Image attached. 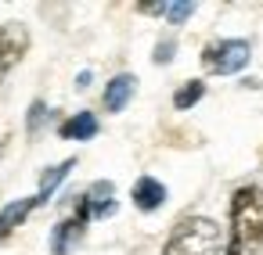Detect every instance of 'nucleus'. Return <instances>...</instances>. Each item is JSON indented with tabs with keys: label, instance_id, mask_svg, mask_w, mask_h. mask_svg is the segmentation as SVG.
<instances>
[{
	"label": "nucleus",
	"instance_id": "2",
	"mask_svg": "<svg viewBox=\"0 0 263 255\" xmlns=\"http://www.w3.org/2000/svg\"><path fill=\"white\" fill-rule=\"evenodd\" d=\"M223 244V230L205 219V216H187L173 226V233L162 244V255H220Z\"/></svg>",
	"mask_w": 263,
	"mask_h": 255
},
{
	"label": "nucleus",
	"instance_id": "10",
	"mask_svg": "<svg viewBox=\"0 0 263 255\" xmlns=\"http://www.w3.org/2000/svg\"><path fill=\"white\" fill-rule=\"evenodd\" d=\"M116 187L108 183V180H98V183H90L87 190H83V198H87V205H90V212L94 216H108V212H116Z\"/></svg>",
	"mask_w": 263,
	"mask_h": 255
},
{
	"label": "nucleus",
	"instance_id": "9",
	"mask_svg": "<svg viewBox=\"0 0 263 255\" xmlns=\"http://www.w3.org/2000/svg\"><path fill=\"white\" fill-rule=\"evenodd\" d=\"M94 133H98L94 112H76V115H69V119L58 126V137H62V140H90Z\"/></svg>",
	"mask_w": 263,
	"mask_h": 255
},
{
	"label": "nucleus",
	"instance_id": "3",
	"mask_svg": "<svg viewBox=\"0 0 263 255\" xmlns=\"http://www.w3.org/2000/svg\"><path fill=\"white\" fill-rule=\"evenodd\" d=\"M249 58H252L249 40H213L202 51V65L213 76H234V72H241L249 65Z\"/></svg>",
	"mask_w": 263,
	"mask_h": 255
},
{
	"label": "nucleus",
	"instance_id": "6",
	"mask_svg": "<svg viewBox=\"0 0 263 255\" xmlns=\"http://www.w3.org/2000/svg\"><path fill=\"white\" fill-rule=\"evenodd\" d=\"M36 205H44L36 194L33 198H18V201H11V205H4V208H0V241H4V237H11L22 223H26V216L36 208Z\"/></svg>",
	"mask_w": 263,
	"mask_h": 255
},
{
	"label": "nucleus",
	"instance_id": "12",
	"mask_svg": "<svg viewBox=\"0 0 263 255\" xmlns=\"http://www.w3.org/2000/svg\"><path fill=\"white\" fill-rule=\"evenodd\" d=\"M202 94H205V83H202V79H187V83L173 94V108L187 112L191 104H198V101H202Z\"/></svg>",
	"mask_w": 263,
	"mask_h": 255
},
{
	"label": "nucleus",
	"instance_id": "13",
	"mask_svg": "<svg viewBox=\"0 0 263 255\" xmlns=\"http://www.w3.org/2000/svg\"><path fill=\"white\" fill-rule=\"evenodd\" d=\"M191 15H195V4H187V0H180V4H166V18H170L173 26L187 22Z\"/></svg>",
	"mask_w": 263,
	"mask_h": 255
},
{
	"label": "nucleus",
	"instance_id": "7",
	"mask_svg": "<svg viewBox=\"0 0 263 255\" xmlns=\"http://www.w3.org/2000/svg\"><path fill=\"white\" fill-rule=\"evenodd\" d=\"M162 201H166V187L155 176H141L134 183V205L141 212H155V208H162Z\"/></svg>",
	"mask_w": 263,
	"mask_h": 255
},
{
	"label": "nucleus",
	"instance_id": "4",
	"mask_svg": "<svg viewBox=\"0 0 263 255\" xmlns=\"http://www.w3.org/2000/svg\"><path fill=\"white\" fill-rule=\"evenodd\" d=\"M90 219H94V212H90L87 198L80 194L76 205H72V212H69V216L54 226V233H51V255H69V248L83 237V230H87Z\"/></svg>",
	"mask_w": 263,
	"mask_h": 255
},
{
	"label": "nucleus",
	"instance_id": "1",
	"mask_svg": "<svg viewBox=\"0 0 263 255\" xmlns=\"http://www.w3.org/2000/svg\"><path fill=\"white\" fill-rule=\"evenodd\" d=\"M263 248V187L249 183L231 194V230L223 255H256Z\"/></svg>",
	"mask_w": 263,
	"mask_h": 255
},
{
	"label": "nucleus",
	"instance_id": "14",
	"mask_svg": "<svg viewBox=\"0 0 263 255\" xmlns=\"http://www.w3.org/2000/svg\"><path fill=\"white\" fill-rule=\"evenodd\" d=\"M170 58H173V40H166V44L155 47V61H159V65H166Z\"/></svg>",
	"mask_w": 263,
	"mask_h": 255
},
{
	"label": "nucleus",
	"instance_id": "8",
	"mask_svg": "<svg viewBox=\"0 0 263 255\" xmlns=\"http://www.w3.org/2000/svg\"><path fill=\"white\" fill-rule=\"evenodd\" d=\"M134 87H137V79L130 76V72H123V76H116L108 87H105V112H123L126 108V101L134 97Z\"/></svg>",
	"mask_w": 263,
	"mask_h": 255
},
{
	"label": "nucleus",
	"instance_id": "11",
	"mask_svg": "<svg viewBox=\"0 0 263 255\" xmlns=\"http://www.w3.org/2000/svg\"><path fill=\"white\" fill-rule=\"evenodd\" d=\"M72 165H76V158H65V162L51 165V169H47V173L40 176V190H36V198H40V201H47V198H51V194L58 190V183H62V180H65L69 173H72Z\"/></svg>",
	"mask_w": 263,
	"mask_h": 255
},
{
	"label": "nucleus",
	"instance_id": "5",
	"mask_svg": "<svg viewBox=\"0 0 263 255\" xmlns=\"http://www.w3.org/2000/svg\"><path fill=\"white\" fill-rule=\"evenodd\" d=\"M29 51V33L26 26L18 22H8V26H0V79H4Z\"/></svg>",
	"mask_w": 263,
	"mask_h": 255
},
{
	"label": "nucleus",
	"instance_id": "15",
	"mask_svg": "<svg viewBox=\"0 0 263 255\" xmlns=\"http://www.w3.org/2000/svg\"><path fill=\"white\" fill-rule=\"evenodd\" d=\"M40 119H44V101H36V104L29 108V130H36V126H40Z\"/></svg>",
	"mask_w": 263,
	"mask_h": 255
}]
</instances>
